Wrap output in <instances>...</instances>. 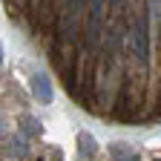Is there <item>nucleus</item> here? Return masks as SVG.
I'll return each mask as SVG.
<instances>
[{
	"mask_svg": "<svg viewBox=\"0 0 161 161\" xmlns=\"http://www.w3.org/2000/svg\"><path fill=\"white\" fill-rule=\"evenodd\" d=\"M32 92H35V98L40 101V104H52V84H49V78L43 75V72H37V75H32Z\"/></svg>",
	"mask_w": 161,
	"mask_h": 161,
	"instance_id": "obj_1",
	"label": "nucleus"
},
{
	"mask_svg": "<svg viewBox=\"0 0 161 161\" xmlns=\"http://www.w3.org/2000/svg\"><path fill=\"white\" fill-rule=\"evenodd\" d=\"M112 3H115V0H112Z\"/></svg>",
	"mask_w": 161,
	"mask_h": 161,
	"instance_id": "obj_7",
	"label": "nucleus"
},
{
	"mask_svg": "<svg viewBox=\"0 0 161 161\" xmlns=\"http://www.w3.org/2000/svg\"><path fill=\"white\" fill-rule=\"evenodd\" d=\"M78 141H80V155H84V158L89 155V158H92V155H95V138H92V135H86V132H80V138H78Z\"/></svg>",
	"mask_w": 161,
	"mask_h": 161,
	"instance_id": "obj_4",
	"label": "nucleus"
},
{
	"mask_svg": "<svg viewBox=\"0 0 161 161\" xmlns=\"http://www.w3.org/2000/svg\"><path fill=\"white\" fill-rule=\"evenodd\" d=\"M0 64H3V46H0Z\"/></svg>",
	"mask_w": 161,
	"mask_h": 161,
	"instance_id": "obj_6",
	"label": "nucleus"
},
{
	"mask_svg": "<svg viewBox=\"0 0 161 161\" xmlns=\"http://www.w3.org/2000/svg\"><path fill=\"white\" fill-rule=\"evenodd\" d=\"M132 43H135V58L144 64V60H147V32H144V23H135V29H132Z\"/></svg>",
	"mask_w": 161,
	"mask_h": 161,
	"instance_id": "obj_2",
	"label": "nucleus"
},
{
	"mask_svg": "<svg viewBox=\"0 0 161 161\" xmlns=\"http://www.w3.org/2000/svg\"><path fill=\"white\" fill-rule=\"evenodd\" d=\"M78 9H80V0H69V14H72V17L78 14Z\"/></svg>",
	"mask_w": 161,
	"mask_h": 161,
	"instance_id": "obj_5",
	"label": "nucleus"
},
{
	"mask_svg": "<svg viewBox=\"0 0 161 161\" xmlns=\"http://www.w3.org/2000/svg\"><path fill=\"white\" fill-rule=\"evenodd\" d=\"M112 155H115V161H141L132 150H127V144H115L112 147Z\"/></svg>",
	"mask_w": 161,
	"mask_h": 161,
	"instance_id": "obj_3",
	"label": "nucleus"
}]
</instances>
